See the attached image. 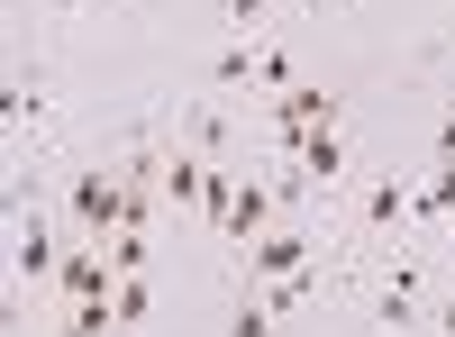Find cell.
<instances>
[{"mask_svg": "<svg viewBox=\"0 0 455 337\" xmlns=\"http://www.w3.org/2000/svg\"><path fill=\"white\" fill-rule=\"evenodd\" d=\"M437 274H446V255H437V246H392V255H364L355 319H364L373 337H428Z\"/></svg>", "mask_w": 455, "mask_h": 337, "instance_id": "obj_1", "label": "cell"}, {"mask_svg": "<svg viewBox=\"0 0 455 337\" xmlns=\"http://www.w3.org/2000/svg\"><path fill=\"white\" fill-rule=\"evenodd\" d=\"M0 128H10V164L46 173V146H55V73H46V55H10V73H0Z\"/></svg>", "mask_w": 455, "mask_h": 337, "instance_id": "obj_2", "label": "cell"}, {"mask_svg": "<svg viewBox=\"0 0 455 337\" xmlns=\"http://www.w3.org/2000/svg\"><path fill=\"white\" fill-rule=\"evenodd\" d=\"M310 265H319L310 219H283V229H264L255 246H237V283H283V274H310Z\"/></svg>", "mask_w": 455, "mask_h": 337, "instance_id": "obj_3", "label": "cell"}, {"mask_svg": "<svg viewBox=\"0 0 455 337\" xmlns=\"http://www.w3.org/2000/svg\"><path fill=\"white\" fill-rule=\"evenodd\" d=\"M255 64H264V36H228L219 28V46H210V64H201V92L210 100H255Z\"/></svg>", "mask_w": 455, "mask_h": 337, "instance_id": "obj_4", "label": "cell"}, {"mask_svg": "<svg viewBox=\"0 0 455 337\" xmlns=\"http://www.w3.org/2000/svg\"><path fill=\"white\" fill-rule=\"evenodd\" d=\"M274 319H283V310L264 301V292H246V283H237V301H228V319H219V337H274Z\"/></svg>", "mask_w": 455, "mask_h": 337, "instance_id": "obj_5", "label": "cell"}, {"mask_svg": "<svg viewBox=\"0 0 455 337\" xmlns=\"http://www.w3.org/2000/svg\"><path fill=\"white\" fill-rule=\"evenodd\" d=\"M274 10H283V0H210V19H219L228 36H264V28H274Z\"/></svg>", "mask_w": 455, "mask_h": 337, "instance_id": "obj_6", "label": "cell"}, {"mask_svg": "<svg viewBox=\"0 0 455 337\" xmlns=\"http://www.w3.org/2000/svg\"><path fill=\"white\" fill-rule=\"evenodd\" d=\"M109 301H119V328H146V310H156V292H146V274H119V292H109Z\"/></svg>", "mask_w": 455, "mask_h": 337, "instance_id": "obj_7", "label": "cell"}, {"mask_svg": "<svg viewBox=\"0 0 455 337\" xmlns=\"http://www.w3.org/2000/svg\"><path fill=\"white\" fill-rule=\"evenodd\" d=\"M428 164H455V92H446L437 119H428Z\"/></svg>", "mask_w": 455, "mask_h": 337, "instance_id": "obj_8", "label": "cell"}, {"mask_svg": "<svg viewBox=\"0 0 455 337\" xmlns=\"http://www.w3.org/2000/svg\"><path fill=\"white\" fill-rule=\"evenodd\" d=\"M100 10H128V0H46V19L73 28V19H100Z\"/></svg>", "mask_w": 455, "mask_h": 337, "instance_id": "obj_9", "label": "cell"}, {"mask_svg": "<svg viewBox=\"0 0 455 337\" xmlns=\"http://www.w3.org/2000/svg\"><path fill=\"white\" fill-rule=\"evenodd\" d=\"M428 337H455V274H437V301H428Z\"/></svg>", "mask_w": 455, "mask_h": 337, "instance_id": "obj_10", "label": "cell"}, {"mask_svg": "<svg viewBox=\"0 0 455 337\" xmlns=\"http://www.w3.org/2000/svg\"><path fill=\"white\" fill-rule=\"evenodd\" d=\"M310 10H337V0H310Z\"/></svg>", "mask_w": 455, "mask_h": 337, "instance_id": "obj_11", "label": "cell"}]
</instances>
